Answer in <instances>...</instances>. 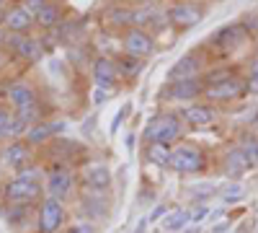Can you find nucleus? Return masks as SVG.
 Wrapping results in <instances>:
<instances>
[{"mask_svg":"<svg viewBox=\"0 0 258 233\" xmlns=\"http://www.w3.org/2000/svg\"><path fill=\"white\" fill-rule=\"evenodd\" d=\"M73 184H75L73 171H70L68 166H62V163H54V166H52V171L47 174V181H44L47 195L59 197V200H64V197L73 192Z\"/></svg>","mask_w":258,"mask_h":233,"instance_id":"f8f14e48","label":"nucleus"},{"mask_svg":"<svg viewBox=\"0 0 258 233\" xmlns=\"http://www.w3.org/2000/svg\"><path fill=\"white\" fill-rule=\"evenodd\" d=\"M145 68V60L140 57H129V55H121L116 60V70H119V78H137Z\"/></svg>","mask_w":258,"mask_h":233,"instance_id":"393cba45","label":"nucleus"},{"mask_svg":"<svg viewBox=\"0 0 258 233\" xmlns=\"http://www.w3.org/2000/svg\"><path fill=\"white\" fill-rule=\"evenodd\" d=\"M64 223V202L59 197L47 195L39 205V215H36V228L39 233H57Z\"/></svg>","mask_w":258,"mask_h":233,"instance_id":"39448f33","label":"nucleus"},{"mask_svg":"<svg viewBox=\"0 0 258 233\" xmlns=\"http://www.w3.org/2000/svg\"><path fill=\"white\" fill-rule=\"evenodd\" d=\"M21 119H24V122H29L31 127L34 124H39V122H44V109H41V104L36 101V104H31V107H26V109H18L16 112Z\"/></svg>","mask_w":258,"mask_h":233,"instance_id":"bb28decb","label":"nucleus"},{"mask_svg":"<svg viewBox=\"0 0 258 233\" xmlns=\"http://www.w3.org/2000/svg\"><path fill=\"white\" fill-rule=\"evenodd\" d=\"M6 96H8L11 107H13L16 112H18V109H26V107H31V104L39 101L36 88L31 86V83H26V80H16V83H11L8 91H6Z\"/></svg>","mask_w":258,"mask_h":233,"instance_id":"dca6fc26","label":"nucleus"},{"mask_svg":"<svg viewBox=\"0 0 258 233\" xmlns=\"http://www.w3.org/2000/svg\"><path fill=\"white\" fill-rule=\"evenodd\" d=\"M255 57H258V52H255Z\"/></svg>","mask_w":258,"mask_h":233,"instance_id":"8fccbe9b","label":"nucleus"},{"mask_svg":"<svg viewBox=\"0 0 258 233\" xmlns=\"http://www.w3.org/2000/svg\"><path fill=\"white\" fill-rule=\"evenodd\" d=\"M170 156H173V151H170L168 143H147V161L153 166H170Z\"/></svg>","mask_w":258,"mask_h":233,"instance_id":"4be33fe9","label":"nucleus"},{"mask_svg":"<svg viewBox=\"0 0 258 233\" xmlns=\"http://www.w3.org/2000/svg\"><path fill=\"white\" fill-rule=\"evenodd\" d=\"M248 29L243 21H235V24H227L222 29H217L212 36H209V44L212 47H217L220 52H232V50H238L243 41L248 39Z\"/></svg>","mask_w":258,"mask_h":233,"instance_id":"423d86ee","label":"nucleus"},{"mask_svg":"<svg viewBox=\"0 0 258 233\" xmlns=\"http://www.w3.org/2000/svg\"><path fill=\"white\" fill-rule=\"evenodd\" d=\"M11 122H13V114L8 109L0 107V140L8 137V130H11Z\"/></svg>","mask_w":258,"mask_h":233,"instance_id":"473e14b6","label":"nucleus"},{"mask_svg":"<svg viewBox=\"0 0 258 233\" xmlns=\"http://www.w3.org/2000/svg\"><path fill=\"white\" fill-rule=\"evenodd\" d=\"M183 122L191 124V127H207L214 122V117H217V112H214L212 104H191V107H186L181 112Z\"/></svg>","mask_w":258,"mask_h":233,"instance_id":"6ab92c4d","label":"nucleus"},{"mask_svg":"<svg viewBox=\"0 0 258 233\" xmlns=\"http://www.w3.org/2000/svg\"><path fill=\"white\" fill-rule=\"evenodd\" d=\"M147 223H150V220H147V218H142V220H140V225H137V233H145Z\"/></svg>","mask_w":258,"mask_h":233,"instance_id":"79ce46f5","label":"nucleus"},{"mask_svg":"<svg viewBox=\"0 0 258 233\" xmlns=\"http://www.w3.org/2000/svg\"><path fill=\"white\" fill-rule=\"evenodd\" d=\"M3 6H6V0H0V8H3Z\"/></svg>","mask_w":258,"mask_h":233,"instance_id":"09e8293b","label":"nucleus"},{"mask_svg":"<svg viewBox=\"0 0 258 233\" xmlns=\"http://www.w3.org/2000/svg\"><path fill=\"white\" fill-rule=\"evenodd\" d=\"M0 24H6V11L0 8Z\"/></svg>","mask_w":258,"mask_h":233,"instance_id":"a18cd8bd","label":"nucleus"},{"mask_svg":"<svg viewBox=\"0 0 258 233\" xmlns=\"http://www.w3.org/2000/svg\"><path fill=\"white\" fill-rule=\"evenodd\" d=\"M6 41H8V34H6L3 26H0V44H6Z\"/></svg>","mask_w":258,"mask_h":233,"instance_id":"c03bdc74","label":"nucleus"},{"mask_svg":"<svg viewBox=\"0 0 258 233\" xmlns=\"http://www.w3.org/2000/svg\"><path fill=\"white\" fill-rule=\"evenodd\" d=\"M3 197L11 205H36L41 200V181H26L21 176H13L3 187Z\"/></svg>","mask_w":258,"mask_h":233,"instance_id":"7ed1b4c3","label":"nucleus"},{"mask_svg":"<svg viewBox=\"0 0 258 233\" xmlns=\"http://www.w3.org/2000/svg\"><path fill=\"white\" fill-rule=\"evenodd\" d=\"M121 50L129 57L147 60L150 55L155 52V36H153V31H147V29L132 26V29H126L124 36H121Z\"/></svg>","mask_w":258,"mask_h":233,"instance_id":"20e7f679","label":"nucleus"},{"mask_svg":"<svg viewBox=\"0 0 258 233\" xmlns=\"http://www.w3.org/2000/svg\"><path fill=\"white\" fill-rule=\"evenodd\" d=\"M204 88H207V83L204 78H188V80H176V83H168V86L163 88V99H170V101H194V99H199L204 96Z\"/></svg>","mask_w":258,"mask_h":233,"instance_id":"1a4fd4ad","label":"nucleus"},{"mask_svg":"<svg viewBox=\"0 0 258 233\" xmlns=\"http://www.w3.org/2000/svg\"><path fill=\"white\" fill-rule=\"evenodd\" d=\"M245 197V187L238 184V181H230L222 187V202L225 205H235V202H240Z\"/></svg>","mask_w":258,"mask_h":233,"instance_id":"a878e982","label":"nucleus"},{"mask_svg":"<svg viewBox=\"0 0 258 233\" xmlns=\"http://www.w3.org/2000/svg\"><path fill=\"white\" fill-rule=\"evenodd\" d=\"M160 225H163L165 233H181V230H186L188 225H194L191 223V210H186V207L168 210L165 218L160 220Z\"/></svg>","mask_w":258,"mask_h":233,"instance_id":"412c9836","label":"nucleus"},{"mask_svg":"<svg viewBox=\"0 0 258 233\" xmlns=\"http://www.w3.org/2000/svg\"><path fill=\"white\" fill-rule=\"evenodd\" d=\"M29 215H31V205H11V202H6V207H3V218H6L8 225H26Z\"/></svg>","mask_w":258,"mask_h":233,"instance_id":"b1692460","label":"nucleus"},{"mask_svg":"<svg viewBox=\"0 0 258 233\" xmlns=\"http://www.w3.org/2000/svg\"><path fill=\"white\" fill-rule=\"evenodd\" d=\"M31 130V124L29 122H24L18 114H13V122H11V130H8V137L11 140H21V135L26 137V132Z\"/></svg>","mask_w":258,"mask_h":233,"instance_id":"c756f323","label":"nucleus"},{"mask_svg":"<svg viewBox=\"0 0 258 233\" xmlns=\"http://www.w3.org/2000/svg\"><path fill=\"white\" fill-rule=\"evenodd\" d=\"M238 73H235L232 68H214V70H209L207 75H202L204 78V83L207 86H212V83H220V80H230V78H235Z\"/></svg>","mask_w":258,"mask_h":233,"instance_id":"c85d7f7f","label":"nucleus"},{"mask_svg":"<svg viewBox=\"0 0 258 233\" xmlns=\"http://www.w3.org/2000/svg\"><path fill=\"white\" fill-rule=\"evenodd\" d=\"M129 112H132V107H129V104H126V107H121L119 112H116V117H114V122H111V135L119 130V124H121V119H126L129 117Z\"/></svg>","mask_w":258,"mask_h":233,"instance_id":"e433bc0d","label":"nucleus"},{"mask_svg":"<svg viewBox=\"0 0 258 233\" xmlns=\"http://www.w3.org/2000/svg\"><path fill=\"white\" fill-rule=\"evenodd\" d=\"M209 213H212V210H209L207 205H199L197 210H191V223H194V225H197V223H202L204 218H209Z\"/></svg>","mask_w":258,"mask_h":233,"instance_id":"c9c22d12","label":"nucleus"},{"mask_svg":"<svg viewBox=\"0 0 258 233\" xmlns=\"http://www.w3.org/2000/svg\"><path fill=\"white\" fill-rule=\"evenodd\" d=\"M64 130H68V122H62V119H57V122H39V124H34L31 130L26 132V143L31 148L34 145H44V143L54 140Z\"/></svg>","mask_w":258,"mask_h":233,"instance_id":"f3484780","label":"nucleus"},{"mask_svg":"<svg viewBox=\"0 0 258 233\" xmlns=\"http://www.w3.org/2000/svg\"><path fill=\"white\" fill-rule=\"evenodd\" d=\"M207 101L214 104H227V101H238L240 96H245V78H230V80H220V83H212V86L204 88Z\"/></svg>","mask_w":258,"mask_h":233,"instance_id":"0eeeda50","label":"nucleus"},{"mask_svg":"<svg viewBox=\"0 0 258 233\" xmlns=\"http://www.w3.org/2000/svg\"><path fill=\"white\" fill-rule=\"evenodd\" d=\"M222 168H225V174L232 176V179H238V176H243V174L248 171L250 161H248V156H245V151H243V145H240V148H230V151L225 153Z\"/></svg>","mask_w":258,"mask_h":233,"instance_id":"aec40b11","label":"nucleus"},{"mask_svg":"<svg viewBox=\"0 0 258 233\" xmlns=\"http://www.w3.org/2000/svg\"><path fill=\"white\" fill-rule=\"evenodd\" d=\"M183 233H186V230H183ZM188 233H199V230H197V228H191V230H188Z\"/></svg>","mask_w":258,"mask_h":233,"instance_id":"de8ad7c7","label":"nucleus"},{"mask_svg":"<svg viewBox=\"0 0 258 233\" xmlns=\"http://www.w3.org/2000/svg\"><path fill=\"white\" fill-rule=\"evenodd\" d=\"M245 94L248 96H258V70H248V75H245Z\"/></svg>","mask_w":258,"mask_h":233,"instance_id":"72a5a7b5","label":"nucleus"},{"mask_svg":"<svg viewBox=\"0 0 258 233\" xmlns=\"http://www.w3.org/2000/svg\"><path fill=\"white\" fill-rule=\"evenodd\" d=\"M59 21H62V8H59V3H52V0L36 13V26H41V29H54Z\"/></svg>","mask_w":258,"mask_h":233,"instance_id":"5701e85b","label":"nucleus"},{"mask_svg":"<svg viewBox=\"0 0 258 233\" xmlns=\"http://www.w3.org/2000/svg\"><path fill=\"white\" fill-rule=\"evenodd\" d=\"M165 13H168V21L176 29H194L204 18V8L197 6V3H176V6H170Z\"/></svg>","mask_w":258,"mask_h":233,"instance_id":"ddd939ff","label":"nucleus"},{"mask_svg":"<svg viewBox=\"0 0 258 233\" xmlns=\"http://www.w3.org/2000/svg\"><path fill=\"white\" fill-rule=\"evenodd\" d=\"M225 233H227V230H225Z\"/></svg>","mask_w":258,"mask_h":233,"instance_id":"3c124183","label":"nucleus"},{"mask_svg":"<svg viewBox=\"0 0 258 233\" xmlns=\"http://www.w3.org/2000/svg\"><path fill=\"white\" fill-rule=\"evenodd\" d=\"M6 166L11 168H26L29 166V158H31V145L29 143H21V140H13L8 148H3V153H0Z\"/></svg>","mask_w":258,"mask_h":233,"instance_id":"a211bd4d","label":"nucleus"},{"mask_svg":"<svg viewBox=\"0 0 258 233\" xmlns=\"http://www.w3.org/2000/svg\"><path fill=\"white\" fill-rule=\"evenodd\" d=\"M121 3H145V0H121Z\"/></svg>","mask_w":258,"mask_h":233,"instance_id":"49530a36","label":"nucleus"},{"mask_svg":"<svg viewBox=\"0 0 258 233\" xmlns=\"http://www.w3.org/2000/svg\"><path fill=\"white\" fill-rule=\"evenodd\" d=\"M68 233H96V228H93V223H78V225L68 228Z\"/></svg>","mask_w":258,"mask_h":233,"instance_id":"a19ab883","label":"nucleus"},{"mask_svg":"<svg viewBox=\"0 0 258 233\" xmlns=\"http://www.w3.org/2000/svg\"><path fill=\"white\" fill-rule=\"evenodd\" d=\"M165 213H168V205H158V207L153 210V213L147 215V220H150V223H155V220H163V218H165Z\"/></svg>","mask_w":258,"mask_h":233,"instance_id":"58836bf2","label":"nucleus"},{"mask_svg":"<svg viewBox=\"0 0 258 233\" xmlns=\"http://www.w3.org/2000/svg\"><path fill=\"white\" fill-rule=\"evenodd\" d=\"M109 21L114 26H119V29H132V8H124V6H119V8H114L111 13H109Z\"/></svg>","mask_w":258,"mask_h":233,"instance_id":"cd10ccee","label":"nucleus"},{"mask_svg":"<svg viewBox=\"0 0 258 233\" xmlns=\"http://www.w3.org/2000/svg\"><path fill=\"white\" fill-rule=\"evenodd\" d=\"M111 168L103 161H88L80 166V184L85 189H96V192H103V189L111 187Z\"/></svg>","mask_w":258,"mask_h":233,"instance_id":"6e6552de","label":"nucleus"},{"mask_svg":"<svg viewBox=\"0 0 258 233\" xmlns=\"http://www.w3.org/2000/svg\"><path fill=\"white\" fill-rule=\"evenodd\" d=\"M204 166H207L204 151L197 148V145H191V143H186V145L173 148V156H170L168 168H173V171H178V174H199V171H204Z\"/></svg>","mask_w":258,"mask_h":233,"instance_id":"f03ea898","label":"nucleus"},{"mask_svg":"<svg viewBox=\"0 0 258 233\" xmlns=\"http://www.w3.org/2000/svg\"><path fill=\"white\" fill-rule=\"evenodd\" d=\"M31 26H36V16H34L24 3L6 11V29H8L11 34H26Z\"/></svg>","mask_w":258,"mask_h":233,"instance_id":"2eb2a0df","label":"nucleus"},{"mask_svg":"<svg viewBox=\"0 0 258 233\" xmlns=\"http://www.w3.org/2000/svg\"><path fill=\"white\" fill-rule=\"evenodd\" d=\"M243 151H245V156H248V161H250V168L258 166V137L248 140V143L243 145Z\"/></svg>","mask_w":258,"mask_h":233,"instance_id":"2f4dec72","label":"nucleus"},{"mask_svg":"<svg viewBox=\"0 0 258 233\" xmlns=\"http://www.w3.org/2000/svg\"><path fill=\"white\" fill-rule=\"evenodd\" d=\"M18 176H21V179H26V181H41V171H39V168H34V166L21 168Z\"/></svg>","mask_w":258,"mask_h":233,"instance_id":"f704fd0d","label":"nucleus"},{"mask_svg":"<svg viewBox=\"0 0 258 233\" xmlns=\"http://www.w3.org/2000/svg\"><path fill=\"white\" fill-rule=\"evenodd\" d=\"M106 99H109V88L96 86V91H93V104H96V107H101V104H106Z\"/></svg>","mask_w":258,"mask_h":233,"instance_id":"4c0bfd02","label":"nucleus"},{"mask_svg":"<svg viewBox=\"0 0 258 233\" xmlns=\"http://www.w3.org/2000/svg\"><path fill=\"white\" fill-rule=\"evenodd\" d=\"M126 148H129V151H135V135H126Z\"/></svg>","mask_w":258,"mask_h":233,"instance_id":"37998d69","label":"nucleus"},{"mask_svg":"<svg viewBox=\"0 0 258 233\" xmlns=\"http://www.w3.org/2000/svg\"><path fill=\"white\" fill-rule=\"evenodd\" d=\"M91 75H93V83L101 88H114V83L119 78V70H116V60L111 57H96L93 60V65H91Z\"/></svg>","mask_w":258,"mask_h":233,"instance_id":"4468645a","label":"nucleus"},{"mask_svg":"<svg viewBox=\"0 0 258 233\" xmlns=\"http://www.w3.org/2000/svg\"><path fill=\"white\" fill-rule=\"evenodd\" d=\"M188 192L194 195V200H197L199 205H204V202H207L214 192H217V187H214V184H197V187H191Z\"/></svg>","mask_w":258,"mask_h":233,"instance_id":"7c9ffc66","label":"nucleus"},{"mask_svg":"<svg viewBox=\"0 0 258 233\" xmlns=\"http://www.w3.org/2000/svg\"><path fill=\"white\" fill-rule=\"evenodd\" d=\"M202 70H204V60L197 55V52H188L183 57H178L173 65L168 70V83H176V80H188V78H202Z\"/></svg>","mask_w":258,"mask_h":233,"instance_id":"9b49d317","label":"nucleus"},{"mask_svg":"<svg viewBox=\"0 0 258 233\" xmlns=\"http://www.w3.org/2000/svg\"><path fill=\"white\" fill-rule=\"evenodd\" d=\"M47 3H49V0H24V6H26V8H29V11L34 13V16H36V13H39L41 8H44Z\"/></svg>","mask_w":258,"mask_h":233,"instance_id":"ea45409f","label":"nucleus"},{"mask_svg":"<svg viewBox=\"0 0 258 233\" xmlns=\"http://www.w3.org/2000/svg\"><path fill=\"white\" fill-rule=\"evenodd\" d=\"M183 132V117L181 114H173V112H165V114H158L147 122L145 127V140L147 143H176Z\"/></svg>","mask_w":258,"mask_h":233,"instance_id":"f257e3e1","label":"nucleus"},{"mask_svg":"<svg viewBox=\"0 0 258 233\" xmlns=\"http://www.w3.org/2000/svg\"><path fill=\"white\" fill-rule=\"evenodd\" d=\"M8 50L18 57H24L29 62H39L41 57L47 55L44 44H41V39H34V36H26V34H11L8 36Z\"/></svg>","mask_w":258,"mask_h":233,"instance_id":"9d476101","label":"nucleus"}]
</instances>
